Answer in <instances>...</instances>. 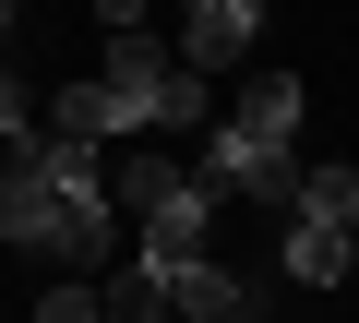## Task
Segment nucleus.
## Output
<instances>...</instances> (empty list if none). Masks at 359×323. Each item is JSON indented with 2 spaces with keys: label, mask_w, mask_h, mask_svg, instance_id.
Segmentation results:
<instances>
[{
  "label": "nucleus",
  "mask_w": 359,
  "mask_h": 323,
  "mask_svg": "<svg viewBox=\"0 0 359 323\" xmlns=\"http://www.w3.org/2000/svg\"><path fill=\"white\" fill-rule=\"evenodd\" d=\"M252 36H264V0H192V13H180V60H192L204 84H216V72H240V60H252Z\"/></svg>",
  "instance_id": "obj_6"
},
{
  "label": "nucleus",
  "mask_w": 359,
  "mask_h": 323,
  "mask_svg": "<svg viewBox=\"0 0 359 323\" xmlns=\"http://www.w3.org/2000/svg\"><path fill=\"white\" fill-rule=\"evenodd\" d=\"M96 84L120 96V132H216V84L180 60V36L144 25V0H108V72Z\"/></svg>",
  "instance_id": "obj_3"
},
{
  "label": "nucleus",
  "mask_w": 359,
  "mask_h": 323,
  "mask_svg": "<svg viewBox=\"0 0 359 323\" xmlns=\"http://www.w3.org/2000/svg\"><path fill=\"white\" fill-rule=\"evenodd\" d=\"M347 263H359V168L347 156H311V192L276 228V275L287 287H347Z\"/></svg>",
  "instance_id": "obj_4"
},
{
  "label": "nucleus",
  "mask_w": 359,
  "mask_h": 323,
  "mask_svg": "<svg viewBox=\"0 0 359 323\" xmlns=\"http://www.w3.org/2000/svg\"><path fill=\"white\" fill-rule=\"evenodd\" d=\"M25 323H108V287H84V275H60V287H48L36 311H25Z\"/></svg>",
  "instance_id": "obj_10"
},
{
  "label": "nucleus",
  "mask_w": 359,
  "mask_h": 323,
  "mask_svg": "<svg viewBox=\"0 0 359 323\" xmlns=\"http://www.w3.org/2000/svg\"><path fill=\"white\" fill-rule=\"evenodd\" d=\"M180 323H264V287L228 275V263H204V275H180Z\"/></svg>",
  "instance_id": "obj_7"
},
{
  "label": "nucleus",
  "mask_w": 359,
  "mask_h": 323,
  "mask_svg": "<svg viewBox=\"0 0 359 323\" xmlns=\"http://www.w3.org/2000/svg\"><path fill=\"white\" fill-rule=\"evenodd\" d=\"M48 132H72V144H120V96L84 72V84H60V96H48ZM120 156H132V144H120Z\"/></svg>",
  "instance_id": "obj_8"
},
{
  "label": "nucleus",
  "mask_w": 359,
  "mask_h": 323,
  "mask_svg": "<svg viewBox=\"0 0 359 323\" xmlns=\"http://www.w3.org/2000/svg\"><path fill=\"white\" fill-rule=\"evenodd\" d=\"M0 240L48 252L60 275H120V180H108V144L72 132H25L13 168H0Z\"/></svg>",
  "instance_id": "obj_1"
},
{
  "label": "nucleus",
  "mask_w": 359,
  "mask_h": 323,
  "mask_svg": "<svg viewBox=\"0 0 359 323\" xmlns=\"http://www.w3.org/2000/svg\"><path fill=\"white\" fill-rule=\"evenodd\" d=\"M192 168H204V192H216V204H264L276 228H287V216H299V192H311L299 144H264V132H240V120H216V132L192 144Z\"/></svg>",
  "instance_id": "obj_5"
},
{
  "label": "nucleus",
  "mask_w": 359,
  "mask_h": 323,
  "mask_svg": "<svg viewBox=\"0 0 359 323\" xmlns=\"http://www.w3.org/2000/svg\"><path fill=\"white\" fill-rule=\"evenodd\" d=\"M120 216H132V252H144L168 287L216 263V192H204V168H192V156L132 144V156H120Z\"/></svg>",
  "instance_id": "obj_2"
},
{
  "label": "nucleus",
  "mask_w": 359,
  "mask_h": 323,
  "mask_svg": "<svg viewBox=\"0 0 359 323\" xmlns=\"http://www.w3.org/2000/svg\"><path fill=\"white\" fill-rule=\"evenodd\" d=\"M299 108H311V84H299V72H252V96H240V132H264V144H299Z\"/></svg>",
  "instance_id": "obj_9"
}]
</instances>
